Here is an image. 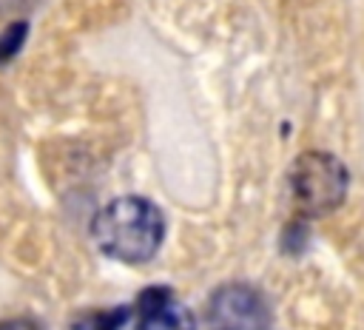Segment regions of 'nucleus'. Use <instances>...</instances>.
I'll list each match as a JSON object with an SVG mask.
<instances>
[{
  "mask_svg": "<svg viewBox=\"0 0 364 330\" xmlns=\"http://www.w3.org/2000/svg\"><path fill=\"white\" fill-rule=\"evenodd\" d=\"M293 199L301 213L318 216L341 205L347 193V168L321 151H307L293 162Z\"/></svg>",
  "mask_w": 364,
  "mask_h": 330,
  "instance_id": "nucleus-2",
  "label": "nucleus"
},
{
  "mask_svg": "<svg viewBox=\"0 0 364 330\" xmlns=\"http://www.w3.org/2000/svg\"><path fill=\"white\" fill-rule=\"evenodd\" d=\"M91 233L100 250L108 253L111 259L139 265V262H148L159 250L165 222H162V213L148 199L122 196V199L108 202L97 213Z\"/></svg>",
  "mask_w": 364,
  "mask_h": 330,
  "instance_id": "nucleus-1",
  "label": "nucleus"
},
{
  "mask_svg": "<svg viewBox=\"0 0 364 330\" xmlns=\"http://www.w3.org/2000/svg\"><path fill=\"white\" fill-rule=\"evenodd\" d=\"M134 310H136L134 330H196L193 313L168 287L142 290Z\"/></svg>",
  "mask_w": 364,
  "mask_h": 330,
  "instance_id": "nucleus-4",
  "label": "nucleus"
},
{
  "mask_svg": "<svg viewBox=\"0 0 364 330\" xmlns=\"http://www.w3.org/2000/svg\"><path fill=\"white\" fill-rule=\"evenodd\" d=\"M131 316V307H108V310H88L80 313L71 330H119Z\"/></svg>",
  "mask_w": 364,
  "mask_h": 330,
  "instance_id": "nucleus-5",
  "label": "nucleus"
},
{
  "mask_svg": "<svg viewBox=\"0 0 364 330\" xmlns=\"http://www.w3.org/2000/svg\"><path fill=\"white\" fill-rule=\"evenodd\" d=\"M205 330H270V307L250 284H222L205 307Z\"/></svg>",
  "mask_w": 364,
  "mask_h": 330,
  "instance_id": "nucleus-3",
  "label": "nucleus"
},
{
  "mask_svg": "<svg viewBox=\"0 0 364 330\" xmlns=\"http://www.w3.org/2000/svg\"><path fill=\"white\" fill-rule=\"evenodd\" d=\"M23 37H26V26H23V23L9 26V28H6V34L0 37V60H9V57L20 48Z\"/></svg>",
  "mask_w": 364,
  "mask_h": 330,
  "instance_id": "nucleus-6",
  "label": "nucleus"
},
{
  "mask_svg": "<svg viewBox=\"0 0 364 330\" xmlns=\"http://www.w3.org/2000/svg\"><path fill=\"white\" fill-rule=\"evenodd\" d=\"M0 330H43L34 319H3Z\"/></svg>",
  "mask_w": 364,
  "mask_h": 330,
  "instance_id": "nucleus-7",
  "label": "nucleus"
}]
</instances>
